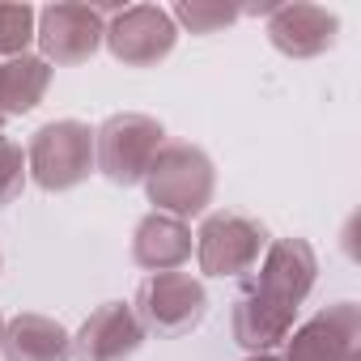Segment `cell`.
<instances>
[{
  "instance_id": "ba28073f",
  "label": "cell",
  "mask_w": 361,
  "mask_h": 361,
  "mask_svg": "<svg viewBox=\"0 0 361 361\" xmlns=\"http://www.w3.org/2000/svg\"><path fill=\"white\" fill-rule=\"evenodd\" d=\"M361 357V306L331 302L289 331L281 361H357Z\"/></svg>"
},
{
  "instance_id": "52a82bcc",
  "label": "cell",
  "mask_w": 361,
  "mask_h": 361,
  "mask_svg": "<svg viewBox=\"0 0 361 361\" xmlns=\"http://www.w3.org/2000/svg\"><path fill=\"white\" fill-rule=\"evenodd\" d=\"M102 47L123 68H153L178 47V26L161 5H123L106 13Z\"/></svg>"
},
{
  "instance_id": "3957f363",
  "label": "cell",
  "mask_w": 361,
  "mask_h": 361,
  "mask_svg": "<svg viewBox=\"0 0 361 361\" xmlns=\"http://www.w3.org/2000/svg\"><path fill=\"white\" fill-rule=\"evenodd\" d=\"M22 149L26 174L39 192L64 196L94 174V128L85 119H51Z\"/></svg>"
},
{
  "instance_id": "d6986e66",
  "label": "cell",
  "mask_w": 361,
  "mask_h": 361,
  "mask_svg": "<svg viewBox=\"0 0 361 361\" xmlns=\"http://www.w3.org/2000/svg\"><path fill=\"white\" fill-rule=\"evenodd\" d=\"M247 361H281V353H259V357H247Z\"/></svg>"
},
{
  "instance_id": "7a4b0ae2",
  "label": "cell",
  "mask_w": 361,
  "mask_h": 361,
  "mask_svg": "<svg viewBox=\"0 0 361 361\" xmlns=\"http://www.w3.org/2000/svg\"><path fill=\"white\" fill-rule=\"evenodd\" d=\"M192 234H196V268L213 281H247L272 243L259 217L234 209H209Z\"/></svg>"
},
{
  "instance_id": "9c48e42d",
  "label": "cell",
  "mask_w": 361,
  "mask_h": 361,
  "mask_svg": "<svg viewBox=\"0 0 361 361\" xmlns=\"http://www.w3.org/2000/svg\"><path fill=\"white\" fill-rule=\"evenodd\" d=\"M314 281H319V255H314V247L306 238H293V234L272 238L259 268L247 276V285H255L259 293H268V298H276V302H285L293 310H302Z\"/></svg>"
},
{
  "instance_id": "5b68a950",
  "label": "cell",
  "mask_w": 361,
  "mask_h": 361,
  "mask_svg": "<svg viewBox=\"0 0 361 361\" xmlns=\"http://www.w3.org/2000/svg\"><path fill=\"white\" fill-rule=\"evenodd\" d=\"M128 306H132L136 323L145 327V336L174 340V336H188L204 323L209 289L192 272H153L136 285Z\"/></svg>"
},
{
  "instance_id": "7c38bea8",
  "label": "cell",
  "mask_w": 361,
  "mask_h": 361,
  "mask_svg": "<svg viewBox=\"0 0 361 361\" xmlns=\"http://www.w3.org/2000/svg\"><path fill=\"white\" fill-rule=\"evenodd\" d=\"M145 327L128 302H102L73 331V361H128L145 348Z\"/></svg>"
},
{
  "instance_id": "5bb4252c",
  "label": "cell",
  "mask_w": 361,
  "mask_h": 361,
  "mask_svg": "<svg viewBox=\"0 0 361 361\" xmlns=\"http://www.w3.org/2000/svg\"><path fill=\"white\" fill-rule=\"evenodd\" d=\"M0 357L5 361H73V331L51 314L22 310L5 319Z\"/></svg>"
},
{
  "instance_id": "2e32d148",
  "label": "cell",
  "mask_w": 361,
  "mask_h": 361,
  "mask_svg": "<svg viewBox=\"0 0 361 361\" xmlns=\"http://www.w3.org/2000/svg\"><path fill=\"white\" fill-rule=\"evenodd\" d=\"M178 30H192V35H221L230 26L243 22V5H226V0H178L170 9Z\"/></svg>"
},
{
  "instance_id": "7402d4cb",
  "label": "cell",
  "mask_w": 361,
  "mask_h": 361,
  "mask_svg": "<svg viewBox=\"0 0 361 361\" xmlns=\"http://www.w3.org/2000/svg\"><path fill=\"white\" fill-rule=\"evenodd\" d=\"M0 268H5V255H0Z\"/></svg>"
},
{
  "instance_id": "ac0fdd59",
  "label": "cell",
  "mask_w": 361,
  "mask_h": 361,
  "mask_svg": "<svg viewBox=\"0 0 361 361\" xmlns=\"http://www.w3.org/2000/svg\"><path fill=\"white\" fill-rule=\"evenodd\" d=\"M30 183V174H26V149L9 136H0V209H9L13 200H22Z\"/></svg>"
},
{
  "instance_id": "8fae6325",
  "label": "cell",
  "mask_w": 361,
  "mask_h": 361,
  "mask_svg": "<svg viewBox=\"0 0 361 361\" xmlns=\"http://www.w3.org/2000/svg\"><path fill=\"white\" fill-rule=\"evenodd\" d=\"M298 327V310L259 293L255 285L243 281L238 298L230 302V336L247 357L259 353H281V344L289 340V331Z\"/></svg>"
},
{
  "instance_id": "ffe728a7",
  "label": "cell",
  "mask_w": 361,
  "mask_h": 361,
  "mask_svg": "<svg viewBox=\"0 0 361 361\" xmlns=\"http://www.w3.org/2000/svg\"><path fill=\"white\" fill-rule=\"evenodd\" d=\"M0 136H5V115H0Z\"/></svg>"
},
{
  "instance_id": "9a60e30c",
  "label": "cell",
  "mask_w": 361,
  "mask_h": 361,
  "mask_svg": "<svg viewBox=\"0 0 361 361\" xmlns=\"http://www.w3.org/2000/svg\"><path fill=\"white\" fill-rule=\"evenodd\" d=\"M51 64L39 56V51H26L18 60H0V115L5 119H18V115H30L47 90H51Z\"/></svg>"
},
{
  "instance_id": "e0dca14e",
  "label": "cell",
  "mask_w": 361,
  "mask_h": 361,
  "mask_svg": "<svg viewBox=\"0 0 361 361\" xmlns=\"http://www.w3.org/2000/svg\"><path fill=\"white\" fill-rule=\"evenodd\" d=\"M39 9L30 5H0V60H18L35 47Z\"/></svg>"
},
{
  "instance_id": "4fadbf2b",
  "label": "cell",
  "mask_w": 361,
  "mask_h": 361,
  "mask_svg": "<svg viewBox=\"0 0 361 361\" xmlns=\"http://www.w3.org/2000/svg\"><path fill=\"white\" fill-rule=\"evenodd\" d=\"M196 255V234L192 221H178L170 213H145L132 226V264L153 276V272H183Z\"/></svg>"
},
{
  "instance_id": "6da1fadb",
  "label": "cell",
  "mask_w": 361,
  "mask_h": 361,
  "mask_svg": "<svg viewBox=\"0 0 361 361\" xmlns=\"http://www.w3.org/2000/svg\"><path fill=\"white\" fill-rule=\"evenodd\" d=\"M140 188H145L153 213L192 221V217H204L217 196V166L200 145L166 136V145L157 149V157L149 161V170L140 178Z\"/></svg>"
},
{
  "instance_id": "277c9868",
  "label": "cell",
  "mask_w": 361,
  "mask_h": 361,
  "mask_svg": "<svg viewBox=\"0 0 361 361\" xmlns=\"http://www.w3.org/2000/svg\"><path fill=\"white\" fill-rule=\"evenodd\" d=\"M161 145H166V128L153 115L115 111L94 128V174H102L115 188H140Z\"/></svg>"
},
{
  "instance_id": "8992f818",
  "label": "cell",
  "mask_w": 361,
  "mask_h": 361,
  "mask_svg": "<svg viewBox=\"0 0 361 361\" xmlns=\"http://www.w3.org/2000/svg\"><path fill=\"white\" fill-rule=\"evenodd\" d=\"M106 13L111 9H102V5H77V0L39 9V22H35V47H39V56L51 68L90 64L102 51Z\"/></svg>"
},
{
  "instance_id": "44dd1931",
  "label": "cell",
  "mask_w": 361,
  "mask_h": 361,
  "mask_svg": "<svg viewBox=\"0 0 361 361\" xmlns=\"http://www.w3.org/2000/svg\"><path fill=\"white\" fill-rule=\"evenodd\" d=\"M0 336H5V314H0Z\"/></svg>"
},
{
  "instance_id": "30bf717a",
  "label": "cell",
  "mask_w": 361,
  "mask_h": 361,
  "mask_svg": "<svg viewBox=\"0 0 361 361\" xmlns=\"http://www.w3.org/2000/svg\"><path fill=\"white\" fill-rule=\"evenodd\" d=\"M264 35L285 60H319L336 47L340 18L323 5H310V0H293V5L281 0L276 13L264 22Z\"/></svg>"
}]
</instances>
